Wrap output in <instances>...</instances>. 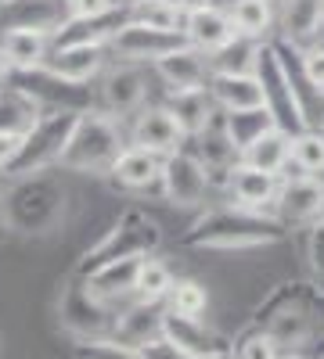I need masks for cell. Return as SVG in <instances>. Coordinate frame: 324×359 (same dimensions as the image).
I'll return each instance as SVG.
<instances>
[{
  "label": "cell",
  "instance_id": "cell-1",
  "mask_svg": "<svg viewBox=\"0 0 324 359\" xmlns=\"http://www.w3.org/2000/svg\"><path fill=\"white\" fill-rule=\"evenodd\" d=\"M288 230L267 216V212H249L242 205H216L181 233V245L195 252H256V248H271L281 245Z\"/></svg>",
  "mask_w": 324,
  "mask_h": 359
},
{
  "label": "cell",
  "instance_id": "cell-2",
  "mask_svg": "<svg viewBox=\"0 0 324 359\" xmlns=\"http://www.w3.org/2000/svg\"><path fill=\"white\" fill-rule=\"evenodd\" d=\"M65 208H69L65 187L51 172H37V176L8 180L4 198H0V219L11 233L44 237L62 226Z\"/></svg>",
  "mask_w": 324,
  "mask_h": 359
},
{
  "label": "cell",
  "instance_id": "cell-3",
  "mask_svg": "<svg viewBox=\"0 0 324 359\" xmlns=\"http://www.w3.org/2000/svg\"><path fill=\"white\" fill-rule=\"evenodd\" d=\"M130 130L123 118H115L101 108L83 111L72 126V137L62 155V172H79V176H108L115 158L127 151Z\"/></svg>",
  "mask_w": 324,
  "mask_h": 359
},
{
  "label": "cell",
  "instance_id": "cell-4",
  "mask_svg": "<svg viewBox=\"0 0 324 359\" xmlns=\"http://www.w3.org/2000/svg\"><path fill=\"white\" fill-rule=\"evenodd\" d=\"M320 291L310 284H285L278 287L267 306H259V316L252 320L256 327L271 331V338L285 348V352H306V345L317 334V316H313V302H320Z\"/></svg>",
  "mask_w": 324,
  "mask_h": 359
},
{
  "label": "cell",
  "instance_id": "cell-5",
  "mask_svg": "<svg viewBox=\"0 0 324 359\" xmlns=\"http://www.w3.org/2000/svg\"><path fill=\"white\" fill-rule=\"evenodd\" d=\"M162 245V230L159 223L144 212V208H123L119 219H115L98 241L86 248L76 262V273L86 277L94 273L98 266L119 262V259H141V255H155Z\"/></svg>",
  "mask_w": 324,
  "mask_h": 359
},
{
  "label": "cell",
  "instance_id": "cell-6",
  "mask_svg": "<svg viewBox=\"0 0 324 359\" xmlns=\"http://www.w3.org/2000/svg\"><path fill=\"white\" fill-rule=\"evenodd\" d=\"M76 118H79L76 111H44L37 123L25 130L22 151H18V158L11 162V169L4 176L18 180V176H37V172L58 169L62 165V155H65V144L72 137Z\"/></svg>",
  "mask_w": 324,
  "mask_h": 359
},
{
  "label": "cell",
  "instance_id": "cell-7",
  "mask_svg": "<svg viewBox=\"0 0 324 359\" xmlns=\"http://www.w3.org/2000/svg\"><path fill=\"white\" fill-rule=\"evenodd\" d=\"M11 90L25 94L40 111H94L98 108V83H72L51 72L47 65L40 69H15L8 79Z\"/></svg>",
  "mask_w": 324,
  "mask_h": 359
},
{
  "label": "cell",
  "instance_id": "cell-8",
  "mask_svg": "<svg viewBox=\"0 0 324 359\" xmlns=\"http://www.w3.org/2000/svg\"><path fill=\"white\" fill-rule=\"evenodd\" d=\"M256 76L263 83V101H267L271 115L278 118V126L285 133H292V137H296L299 130H306L310 118L303 111V101L296 94V86H292V79H288V72L281 65V54H278L274 43H263L259 62H256Z\"/></svg>",
  "mask_w": 324,
  "mask_h": 359
},
{
  "label": "cell",
  "instance_id": "cell-9",
  "mask_svg": "<svg viewBox=\"0 0 324 359\" xmlns=\"http://www.w3.org/2000/svg\"><path fill=\"white\" fill-rule=\"evenodd\" d=\"M115 316L119 309H108L101 306L98 298L86 291L83 277H69L62 287V298H58V320L62 327L76 338V341H91V338H112L115 331Z\"/></svg>",
  "mask_w": 324,
  "mask_h": 359
},
{
  "label": "cell",
  "instance_id": "cell-10",
  "mask_svg": "<svg viewBox=\"0 0 324 359\" xmlns=\"http://www.w3.org/2000/svg\"><path fill=\"white\" fill-rule=\"evenodd\" d=\"M148 72H144V65L112 62L105 69V76L98 79V108L130 123L144 104H152L148 101Z\"/></svg>",
  "mask_w": 324,
  "mask_h": 359
},
{
  "label": "cell",
  "instance_id": "cell-11",
  "mask_svg": "<svg viewBox=\"0 0 324 359\" xmlns=\"http://www.w3.org/2000/svg\"><path fill=\"white\" fill-rule=\"evenodd\" d=\"M209 191H213L209 187V169H205V162L191 151V147H181V151L166 155L159 194L169 205H176V208H202Z\"/></svg>",
  "mask_w": 324,
  "mask_h": 359
},
{
  "label": "cell",
  "instance_id": "cell-12",
  "mask_svg": "<svg viewBox=\"0 0 324 359\" xmlns=\"http://www.w3.org/2000/svg\"><path fill=\"white\" fill-rule=\"evenodd\" d=\"M181 43H188L181 33H162V29L141 25V22L130 18L119 33L108 40V54H112V62H127V65L152 69L155 62H162V57L169 50H176Z\"/></svg>",
  "mask_w": 324,
  "mask_h": 359
},
{
  "label": "cell",
  "instance_id": "cell-13",
  "mask_svg": "<svg viewBox=\"0 0 324 359\" xmlns=\"http://www.w3.org/2000/svg\"><path fill=\"white\" fill-rule=\"evenodd\" d=\"M274 219L292 233V230H310L313 223L324 219V180L317 176H292L281 180Z\"/></svg>",
  "mask_w": 324,
  "mask_h": 359
},
{
  "label": "cell",
  "instance_id": "cell-14",
  "mask_svg": "<svg viewBox=\"0 0 324 359\" xmlns=\"http://www.w3.org/2000/svg\"><path fill=\"white\" fill-rule=\"evenodd\" d=\"M127 130H130V144L148 147V151H155L162 158L181 151V147H188V133H184L181 123H176V115L166 108V101L144 104L127 123Z\"/></svg>",
  "mask_w": 324,
  "mask_h": 359
},
{
  "label": "cell",
  "instance_id": "cell-15",
  "mask_svg": "<svg viewBox=\"0 0 324 359\" xmlns=\"http://www.w3.org/2000/svg\"><path fill=\"white\" fill-rule=\"evenodd\" d=\"M155 79L166 86V94H181V90H202L209 86L213 79V65H209V54H202L191 43H181L176 50H169L162 62L152 65Z\"/></svg>",
  "mask_w": 324,
  "mask_h": 359
},
{
  "label": "cell",
  "instance_id": "cell-16",
  "mask_svg": "<svg viewBox=\"0 0 324 359\" xmlns=\"http://www.w3.org/2000/svg\"><path fill=\"white\" fill-rule=\"evenodd\" d=\"M130 22V8H112L105 15H69L62 22V29L51 36V50L58 47H91V43H105L119 33Z\"/></svg>",
  "mask_w": 324,
  "mask_h": 359
},
{
  "label": "cell",
  "instance_id": "cell-17",
  "mask_svg": "<svg viewBox=\"0 0 324 359\" xmlns=\"http://www.w3.org/2000/svg\"><path fill=\"white\" fill-rule=\"evenodd\" d=\"M144 259V255H141ZM141 259H119V262H108V266H98L94 273H86L83 284L91 291L101 306L108 309H123L137 298V269H141ZM79 277V273H76Z\"/></svg>",
  "mask_w": 324,
  "mask_h": 359
},
{
  "label": "cell",
  "instance_id": "cell-18",
  "mask_svg": "<svg viewBox=\"0 0 324 359\" xmlns=\"http://www.w3.org/2000/svg\"><path fill=\"white\" fill-rule=\"evenodd\" d=\"M278 191H281V176H278V172H263V169H256V165L238 162V165H234V172H231L227 201L249 208V212H267V216H274Z\"/></svg>",
  "mask_w": 324,
  "mask_h": 359
},
{
  "label": "cell",
  "instance_id": "cell-19",
  "mask_svg": "<svg viewBox=\"0 0 324 359\" xmlns=\"http://www.w3.org/2000/svg\"><path fill=\"white\" fill-rule=\"evenodd\" d=\"M69 0H4L0 4V33L8 29H37V33H58L69 18Z\"/></svg>",
  "mask_w": 324,
  "mask_h": 359
},
{
  "label": "cell",
  "instance_id": "cell-20",
  "mask_svg": "<svg viewBox=\"0 0 324 359\" xmlns=\"http://www.w3.org/2000/svg\"><path fill=\"white\" fill-rule=\"evenodd\" d=\"M324 36V0H281L278 40L292 47H310Z\"/></svg>",
  "mask_w": 324,
  "mask_h": 359
},
{
  "label": "cell",
  "instance_id": "cell-21",
  "mask_svg": "<svg viewBox=\"0 0 324 359\" xmlns=\"http://www.w3.org/2000/svg\"><path fill=\"white\" fill-rule=\"evenodd\" d=\"M162 155L148 151L141 144H127V151L115 158L108 180L119 191H130V194H141V191H152V187H162Z\"/></svg>",
  "mask_w": 324,
  "mask_h": 359
},
{
  "label": "cell",
  "instance_id": "cell-22",
  "mask_svg": "<svg viewBox=\"0 0 324 359\" xmlns=\"http://www.w3.org/2000/svg\"><path fill=\"white\" fill-rule=\"evenodd\" d=\"M184 40L191 47H198L202 54H216L223 50L227 43L238 40V29H234V18L227 8L220 4H209V8H202V11H191L184 18Z\"/></svg>",
  "mask_w": 324,
  "mask_h": 359
},
{
  "label": "cell",
  "instance_id": "cell-23",
  "mask_svg": "<svg viewBox=\"0 0 324 359\" xmlns=\"http://www.w3.org/2000/svg\"><path fill=\"white\" fill-rule=\"evenodd\" d=\"M51 72H58L62 79L72 83H98L105 76V69L112 65V54L105 43H91V47H58L51 50V57L44 62Z\"/></svg>",
  "mask_w": 324,
  "mask_h": 359
},
{
  "label": "cell",
  "instance_id": "cell-24",
  "mask_svg": "<svg viewBox=\"0 0 324 359\" xmlns=\"http://www.w3.org/2000/svg\"><path fill=\"white\" fill-rule=\"evenodd\" d=\"M209 94H213L220 111L267 108V101H263V83L256 72H213Z\"/></svg>",
  "mask_w": 324,
  "mask_h": 359
},
{
  "label": "cell",
  "instance_id": "cell-25",
  "mask_svg": "<svg viewBox=\"0 0 324 359\" xmlns=\"http://www.w3.org/2000/svg\"><path fill=\"white\" fill-rule=\"evenodd\" d=\"M162 338L173 341L181 352H188L191 359H202V355H213V352H227L223 338L213 334L205 320H191V316H176L166 309V320H162Z\"/></svg>",
  "mask_w": 324,
  "mask_h": 359
},
{
  "label": "cell",
  "instance_id": "cell-26",
  "mask_svg": "<svg viewBox=\"0 0 324 359\" xmlns=\"http://www.w3.org/2000/svg\"><path fill=\"white\" fill-rule=\"evenodd\" d=\"M162 320H166V306H148V302H134L119 309L115 316V331L112 338H119L134 348H144L148 341L162 338Z\"/></svg>",
  "mask_w": 324,
  "mask_h": 359
},
{
  "label": "cell",
  "instance_id": "cell-27",
  "mask_svg": "<svg viewBox=\"0 0 324 359\" xmlns=\"http://www.w3.org/2000/svg\"><path fill=\"white\" fill-rule=\"evenodd\" d=\"M162 101L176 115V123L184 126L188 140L198 137L205 126H209V118L220 111L216 101H213V94H209V86H202V90H181V94H166Z\"/></svg>",
  "mask_w": 324,
  "mask_h": 359
},
{
  "label": "cell",
  "instance_id": "cell-28",
  "mask_svg": "<svg viewBox=\"0 0 324 359\" xmlns=\"http://www.w3.org/2000/svg\"><path fill=\"white\" fill-rule=\"evenodd\" d=\"M231 18L238 36L256 40V43H271V33L278 29V11L274 0H231Z\"/></svg>",
  "mask_w": 324,
  "mask_h": 359
},
{
  "label": "cell",
  "instance_id": "cell-29",
  "mask_svg": "<svg viewBox=\"0 0 324 359\" xmlns=\"http://www.w3.org/2000/svg\"><path fill=\"white\" fill-rule=\"evenodd\" d=\"M0 47H4L8 62L15 69H40L51 57V33H37V29H8V33H0Z\"/></svg>",
  "mask_w": 324,
  "mask_h": 359
},
{
  "label": "cell",
  "instance_id": "cell-30",
  "mask_svg": "<svg viewBox=\"0 0 324 359\" xmlns=\"http://www.w3.org/2000/svg\"><path fill=\"white\" fill-rule=\"evenodd\" d=\"M242 162H245V165H256V169H263V172L285 176V169H288V162H292V133H285L281 126H274L271 133H263L252 147H245Z\"/></svg>",
  "mask_w": 324,
  "mask_h": 359
},
{
  "label": "cell",
  "instance_id": "cell-31",
  "mask_svg": "<svg viewBox=\"0 0 324 359\" xmlns=\"http://www.w3.org/2000/svg\"><path fill=\"white\" fill-rule=\"evenodd\" d=\"M292 176L324 180V130L306 126V130H299L296 137H292V162H288L281 180H292Z\"/></svg>",
  "mask_w": 324,
  "mask_h": 359
},
{
  "label": "cell",
  "instance_id": "cell-32",
  "mask_svg": "<svg viewBox=\"0 0 324 359\" xmlns=\"http://www.w3.org/2000/svg\"><path fill=\"white\" fill-rule=\"evenodd\" d=\"M227 118V133L234 140V147L238 151H245V147H252L263 133H271L278 126V118L271 115V108H242V111H223Z\"/></svg>",
  "mask_w": 324,
  "mask_h": 359
},
{
  "label": "cell",
  "instance_id": "cell-33",
  "mask_svg": "<svg viewBox=\"0 0 324 359\" xmlns=\"http://www.w3.org/2000/svg\"><path fill=\"white\" fill-rule=\"evenodd\" d=\"M176 277L173 269L159 259V255H144L141 269H137V302H148V306H162L169 291H173Z\"/></svg>",
  "mask_w": 324,
  "mask_h": 359
},
{
  "label": "cell",
  "instance_id": "cell-34",
  "mask_svg": "<svg viewBox=\"0 0 324 359\" xmlns=\"http://www.w3.org/2000/svg\"><path fill=\"white\" fill-rule=\"evenodd\" d=\"M162 306L169 313H176V316L202 320L205 309H209V291H205V284L195 280V277H181V280L173 284V291H169V298H166Z\"/></svg>",
  "mask_w": 324,
  "mask_h": 359
},
{
  "label": "cell",
  "instance_id": "cell-35",
  "mask_svg": "<svg viewBox=\"0 0 324 359\" xmlns=\"http://www.w3.org/2000/svg\"><path fill=\"white\" fill-rule=\"evenodd\" d=\"M130 18L141 25L162 29V33H181L184 36V11L173 4V0H141V4L130 8Z\"/></svg>",
  "mask_w": 324,
  "mask_h": 359
},
{
  "label": "cell",
  "instance_id": "cell-36",
  "mask_svg": "<svg viewBox=\"0 0 324 359\" xmlns=\"http://www.w3.org/2000/svg\"><path fill=\"white\" fill-rule=\"evenodd\" d=\"M259 50H263V43L238 36L234 43H227L223 50L209 54V65H213V72H256Z\"/></svg>",
  "mask_w": 324,
  "mask_h": 359
},
{
  "label": "cell",
  "instance_id": "cell-37",
  "mask_svg": "<svg viewBox=\"0 0 324 359\" xmlns=\"http://www.w3.org/2000/svg\"><path fill=\"white\" fill-rule=\"evenodd\" d=\"M281 355H285V348L271 338V331H263L256 323L234 345V359H281Z\"/></svg>",
  "mask_w": 324,
  "mask_h": 359
},
{
  "label": "cell",
  "instance_id": "cell-38",
  "mask_svg": "<svg viewBox=\"0 0 324 359\" xmlns=\"http://www.w3.org/2000/svg\"><path fill=\"white\" fill-rule=\"evenodd\" d=\"M76 359H144L141 348L119 341V338H91V341H76L72 348Z\"/></svg>",
  "mask_w": 324,
  "mask_h": 359
},
{
  "label": "cell",
  "instance_id": "cell-39",
  "mask_svg": "<svg viewBox=\"0 0 324 359\" xmlns=\"http://www.w3.org/2000/svg\"><path fill=\"white\" fill-rule=\"evenodd\" d=\"M306 269H310V284L324 294V219L306 230Z\"/></svg>",
  "mask_w": 324,
  "mask_h": 359
},
{
  "label": "cell",
  "instance_id": "cell-40",
  "mask_svg": "<svg viewBox=\"0 0 324 359\" xmlns=\"http://www.w3.org/2000/svg\"><path fill=\"white\" fill-rule=\"evenodd\" d=\"M299 54H303V69H306V79L313 83V90H317V94H324V43L317 40V43L303 47Z\"/></svg>",
  "mask_w": 324,
  "mask_h": 359
},
{
  "label": "cell",
  "instance_id": "cell-41",
  "mask_svg": "<svg viewBox=\"0 0 324 359\" xmlns=\"http://www.w3.org/2000/svg\"><path fill=\"white\" fill-rule=\"evenodd\" d=\"M22 140H25L22 130H4V126H0V172L11 169V162H15L18 151H22Z\"/></svg>",
  "mask_w": 324,
  "mask_h": 359
},
{
  "label": "cell",
  "instance_id": "cell-42",
  "mask_svg": "<svg viewBox=\"0 0 324 359\" xmlns=\"http://www.w3.org/2000/svg\"><path fill=\"white\" fill-rule=\"evenodd\" d=\"M141 355L144 359H191L188 352H181L173 341H166V338H155V341H148L141 348Z\"/></svg>",
  "mask_w": 324,
  "mask_h": 359
},
{
  "label": "cell",
  "instance_id": "cell-43",
  "mask_svg": "<svg viewBox=\"0 0 324 359\" xmlns=\"http://www.w3.org/2000/svg\"><path fill=\"white\" fill-rule=\"evenodd\" d=\"M112 8H123V4H119V0H69L72 15H105Z\"/></svg>",
  "mask_w": 324,
  "mask_h": 359
},
{
  "label": "cell",
  "instance_id": "cell-44",
  "mask_svg": "<svg viewBox=\"0 0 324 359\" xmlns=\"http://www.w3.org/2000/svg\"><path fill=\"white\" fill-rule=\"evenodd\" d=\"M176 8H181L184 15H191V11H202V8H209V4H216V0H173Z\"/></svg>",
  "mask_w": 324,
  "mask_h": 359
},
{
  "label": "cell",
  "instance_id": "cell-45",
  "mask_svg": "<svg viewBox=\"0 0 324 359\" xmlns=\"http://www.w3.org/2000/svg\"><path fill=\"white\" fill-rule=\"evenodd\" d=\"M11 72H15V65L8 62V54H4V47H0V90L8 86V79H11Z\"/></svg>",
  "mask_w": 324,
  "mask_h": 359
},
{
  "label": "cell",
  "instance_id": "cell-46",
  "mask_svg": "<svg viewBox=\"0 0 324 359\" xmlns=\"http://www.w3.org/2000/svg\"><path fill=\"white\" fill-rule=\"evenodd\" d=\"M202 359H234V355H231V348H227V352H213V355H202Z\"/></svg>",
  "mask_w": 324,
  "mask_h": 359
},
{
  "label": "cell",
  "instance_id": "cell-47",
  "mask_svg": "<svg viewBox=\"0 0 324 359\" xmlns=\"http://www.w3.org/2000/svg\"><path fill=\"white\" fill-rule=\"evenodd\" d=\"M281 359H310V355H306V352H285Z\"/></svg>",
  "mask_w": 324,
  "mask_h": 359
},
{
  "label": "cell",
  "instance_id": "cell-48",
  "mask_svg": "<svg viewBox=\"0 0 324 359\" xmlns=\"http://www.w3.org/2000/svg\"><path fill=\"white\" fill-rule=\"evenodd\" d=\"M4 187H8V176L0 172V198H4Z\"/></svg>",
  "mask_w": 324,
  "mask_h": 359
},
{
  "label": "cell",
  "instance_id": "cell-49",
  "mask_svg": "<svg viewBox=\"0 0 324 359\" xmlns=\"http://www.w3.org/2000/svg\"><path fill=\"white\" fill-rule=\"evenodd\" d=\"M119 4H123V8H134V4H141V0H119Z\"/></svg>",
  "mask_w": 324,
  "mask_h": 359
},
{
  "label": "cell",
  "instance_id": "cell-50",
  "mask_svg": "<svg viewBox=\"0 0 324 359\" xmlns=\"http://www.w3.org/2000/svg\"><path fill=\"white\" fill-rule=\"evenodd\" d=\"M4 233H8V226H4V219H0V241H4Z\"/></svg>",
  "mask_w": 324,
  "mask_h": 359
},
{
  "label": "cell",
  "instance_id": "cell-51",
  "mask_svg": "<svg viewBox=\"0 0 324 359\" xmlns=\"http://www.w3.org/2000/svg\"><path fill=\"white\" fill-rule=\"evenodd\" d=\"M320 43H324V36H320Z\"/></svg>",
  "mask_w": 324,
  "mask_h": 359
},
{
  "label": "cell",
  "instance_id": "cell-52",
  "mask_svg": "<svg viewBox=\"0 0 324 359\" xmlns=\"http://www.w3.org/2000/svg\"><path fill=\"white\" fill-rule=\"evenodd\" d=\"M0 4H4V0H0Z\"/></svg>",
  "mask_w": 324,
  "mask_h": 359
}]
</instances>
